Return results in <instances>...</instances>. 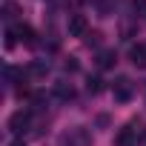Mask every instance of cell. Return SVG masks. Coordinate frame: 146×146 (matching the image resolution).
I'll return each instance as SVG.
<instances>
[{"mask_svg": "<svg viewBox=\"0 0 146 146\" xmlns=\"http://www.w3.org/2000/svg\"><path fill=\"white\" fill-rule=\"evenodd\" d=\"M60 146H92V132L83 126H72L60 135Z\"/></svg>", "mask_w": 146, "mask_h": 146, "instance_id": "cell-1", "label": "cell"}, {"mask_svg": "<svg viewBox=\"0 0 146 146\" xmlns=\"http://www.w3.org/2000/svg\"><path fill=\"white\" fill-rule=\"evenodd\" d=\"M29 126H32V112H29V109H17V112L9 117V129H12L15 135H23Z\"/></svg>", "mask_w": 146, "mask_h": 146, "instance_id": "cell-2", "label": "cell"}, {"mask_svg": "<svg viewBox=\"0 0 146 146\" xmlns=\"http://www.w3.org/2000/svg\"><path fill=\"white\" fill-rule=\"evenodd\" d=\"M112 92H115V100H117V103H129L132 95H135V86H132L129 78H117L115 86H112Z\"/></svg>", "mask_w": 146, "mask_h": 146, "instance_id": "cell-3", "label": "cell"}, {"mask_svg": "<svg viewBox=\"0 0 146 146\" xmlns=\"http://www.w3.org/2000/svg\"><path fill=\"white\" fill-rule=\"evenodd\" d=\"M115 146H137V129L135 126H123L115 135Z\"/></svg>", "mask_w": 146, "mask_h": 146, "instance_id": "cell-4", "label": "cell"}, {"mask_svg": "<svg viewBox=\"0 0 146 146\" xmlns=\"http://www.w3.org/2000/svg\"><path fill=\"white\" fill-rule=\"evenodd\" d=\"M69 35L72 37H86L89 35V23H86L83 15H72L69 17Z\"/></svg>", "mask_w": 146, "mask_h": 146, "instance_id": "cell-5", "label": "cell"}, {"mask_svg": "<svg viewBox=\"0 0 146 146\" xmlns=\"http://www.w3.org/2000/svg\"><path fill=\"white\" fill-rule=\"evenodd\" d=\"M12 32H15V37H17V40H20L23 46H35V43H37V40H35L37 35H35V29H32L29 23H17V26H15Z\"/></svg>", "mask_w": 146, "mask_h": 146, "instance_id": "cell-6", "label": "cell"}, {"mask_svg": "<svg viewBox=\"0 0 146 146\" xmlns=\"http://www.w3.org/2000/svg\"><path fill=\"white\" fill-rule=\"evenodd\" d=\"M129 60L135 69H146V43H135L129 49Z\"/></svg>", "mask_w": 146, "mask_h": 146, "instance_id": "cell-7", "label": "cell"}, {"mask_svg": "<svg viewBox=\"0 0 146 146\" xmlns=\"http://www.w3.org/2000/svg\"><path fill=\"white\" fill-rule=\"evenodd\" d=\"M26 75H29V78H46V75H49V63H46V60H32L29 69H26Z\"/></svg>", "mask_w": 146, "mask_h": 146, "instance_id": "cell-8", "label": "cell"}, {"mask_svg": "<svg viewBox=\"0 0 146 146\" xmlns=\"http://www.w3.org/2000/svg\"><path fill=\"white\" fill-rule=\"evenodd\" d=\"M72 95H75V89H72V83H66V80L54 83V98H60V100H72Z\"/></svg>", "mask_w": 146, "mask_h": 146, "instance_id": "cell-9", "label": "cell"}, {"mask_svg": "<svg viewBox=\"0 0 146 146\" xmlns=\"http://www.w3.org/2000/svg\"><path fill=\"white\" fill-rule=\"evenodd\" d=\"M98 66H100V69H112V66H115V52H112V49H103V52L98 54Z\"/></svg>", "mask_w": 146, "mask_h": 146, "instance_id": "cell-10", "label": "cell"}, {"mask_svg": "<svg viewBox=\"0 0 146 146\" xmlns=\"http://www.w3.org/2000/svg\"><path fill=\"white\" fill-rule=\"evenodd\" d=\"M17 15H20V6L12 3V0H6V3H3V17H6V20H15Z\"/></svg>", "mask_w": 146, "mask_h": 146, "instance_id": "cell-11", "label": "cell"}, {"mask_svg": "<svg viewBox=\"0 0 146 146\" xmlns=\"http://www.w3.org/2000/svg\"><path fill=\"white\" fill-rule=\"evenodd\" d=\"M132 9L137 17H146V0H132Z\"/></svg>", "mask_w": 146, "mask_h": 146, "instance_id": "cell-12", "label": "cell"}, {"mask_svg": "<svg viewBox=\"0 0 146 146\" xmlns=\"http://www.w3.org/2000/svg\"><path fill=\"white\" fill-rule=\"evenodd\" d=\"M83 43H86V46H100V35H98V32H89V35L83 37Z\"/></svg>", "mask_w": 146, "mask_h": 146, "instance_id": "cell-13", "label": "cell"}, {"mask_svg": "<svg viewBox=\"0 0 146 146\" xmlns=\"http://www.w3.org/2000/svg\"><path fill=\"white\" fill-rule=\"evenodd\" d=\"M100 89H103V86H100V80H98V78H89V92H92V95H98Z\"/></svg>", "mask_w": 146, "mask_h": 146, "instance_id": "cell-14", "label": "cell"}, {"mask_svg": "<svg viewBox=\"0 0 146 146\" xmlns=\"http://www.w3.org/2000/svg\"><path fill=\"white\" fill-rule=\"evenodd\" d=\"M9 146H26V143H23V137H17V140H12Z\"/></svg>", "mask_w": 146, "mask_h": 146, "instance_id": "cell-15", "label": "cell"}]
</instances>
